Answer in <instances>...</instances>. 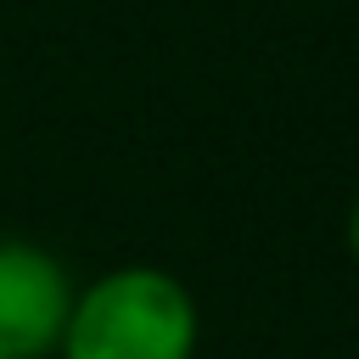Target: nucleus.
<instances>
[{
  "label": "nucleus",
  "instance_id": "1",
  "mask_svg": "<svg viewBox=\"0 0 359 359\" xmlns=\"http://www.w3.org/2000/svg\"><path fill=\"white\" fill-rule=\"evenodd\" d=\"M202 309L163 264H112L73 292L56 359H196Z\"/></svg>",
  "mask_w": 359,
  "mask_h": 359
},
{
  "label": "nucleus",
  "instance_id": "2",
  "mask_svg": "<svg viewBox=\"0 0 359 359\" xmlns=\"http://www.w3.org/2000/svg\"><path fill=\"white\" fill-rule=\"evenodd\" d=\"M73 292L79 286L50 247L0 236V359H56Z\"/></svg>",
  "mask_w": 359,
  "mask_h": 359
},
{
  "label": "nucleus",
  "instance_id": "3",
  "mask_svg": "<svg viewBox=\"0 0 359 359\" xmlns=\"http://www.w3.org/2000/svg\"><path fill=\"white\" fill-rule=\"evenodd\" d=\"M342 236H348V252H353V264H359V196H353V208H348V224H342Z\"/></svg>",
  "mask_w": 359,
  "mask_h": 359
}]
</instances>
